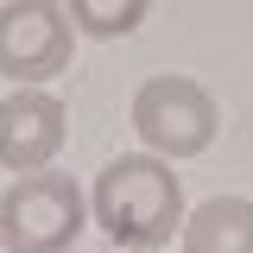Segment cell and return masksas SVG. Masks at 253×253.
<instances>
[{
    "instance_id": "obj_3",
    "label": "cell",
    "mask_w": 253,
    "mask_h": 253,
    "mask_svg": "<svg viewBox=\"0 0 253 253\" xmlns=\"http://www.w3.org/2000/svg\"><path fill=\"white\" fill-rule=\"evenodd\" d=\"M133 133L146 139V152L177 165V158H196V152L215 146L221 108H215V95L203 89L196 76L165 70V76H146L133 89Z\"/></svg>"
},
{
    "instance_id": "obj_1",
    "label": "cell",
    "mask_w": 253,
    "mask_h": 253,
    "mask_svg": "<svg viewBox=\"0 0 253 253\" xmlns=\"http://www.w3.org/2000/svg\"><path fill=\"white\" fill-rule=\"evenodd\" d=\"M89 215L95 228L126 253H152L165 241H177L184 228V177L177 165L158 152H126V158H108L89 184Z\"/></svg>"
},
{
    "instance_id": "obj_2",
    "label": "cell",
    "mask_w": 253,
    "mask_h": 253,
    "mask_svg": "<svg viewBox=\"0 0 253 253\" xmlns=\"http://www.w3.org/2000/svg\"><path fill=\"white\" fill-rule=\"evenodd\" d=\"M89 190L63 171H19L0 190V247L6 253H70L89 228Z\"/></svg>"
},
{
    "instance_id": "obj_4",
    "label": "cell",
    "mask_w": 253,
    "mask_h": 253,
    "mask_svg": "<svg viewBox=\"0 0 253 253\" xmlns=\"http://www.w3.org/2000/svg\"><path fill=\"white\" fill-rule=\"evenodd\" d=\"M76 51V26L63 0H6L0 6V76L19 83H51Z\"/></svg>"
},
{
    "instance_id": "obj_7",
    "label": "cell",
    "mask_w": 253,
    "mask_h": 253,
    "mask_svg": "<svg viewBox=\"0 0 253 253\" xmlns=\"http://www.w3.org/2000/svg\"><path fill=\"white\" fill-rule=\"evenodd\" d=\"M63 6L83 38H133L152 13V0H63Z\"/></svg>"
},
{
    "instance_id": "obj_5",
    "label": "cell",
    "mask_w": 253,
    "mask_h": 253,
    "mask_svg": "<svg viewBox=\"0 0 253 253\" xmlns=\"http://www.w3.org/2000/svg\"><path fill=\"white\" fill-rule=\"evenodd\" d=\"M70 139V108L44 83H19L0 101V171H44Z\"/></svg>"
},
{
    "instance_id": "obj_6",
    "label": "cell",
    "mask_w": 253,
    "mask_h": 253,
    "mask_svg": "<svg viewBox=\"0 0 253 253\" xmlns=\"http://www.w3.org/2000/svg\"><path fill=\"white\" fill-rule=\"evenodd\" d=\"M184 253H253V203L247 196H209L184 215Z\"/></svg>"
}]
</instances>
